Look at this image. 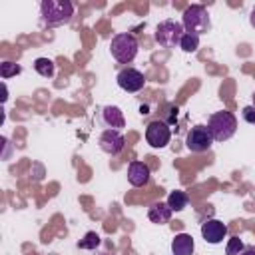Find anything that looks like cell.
I'll use <instances>...</instances> for the list:
<instances>
[{
	"label": "cell",
	"mask_w": 255,
	"mask_h": 255,
	"mask_svg": "<svg viewBox=\"0 0 255 255\" xmlns=\"http://www.w3.org/2000/svg\"><path fill=\"white\" fill-rule=\"evenodd\" d=\"M137 40L133 34L129 32H122V34H116L110 42V52L112 56L120 62V64H129L133 62V58L137 56Z\"/></svg>",
	"instance_id": "4"
},
{
	"label": "cell",
	"mask_w": 255,
	"mask_h": 255,
	"mask_svg": "<svg viewBox=\"0 0 255 255\" xmlns=\"http://www.w3.org/2000/svg\"><path fill=\"white\" fill-rule=\"evenodd\" d=\"M187 201H189L187 193L175 189V191H171V193L167 195V201H165V203L171 207V211H183V209L187 207Z\"/></svg>",
	"instance_id": "15"
},
{
	"label": "cell",
	"mask_w": 255,
	"mask_h": 255,
	"mask_svg": "<svg viewBox=\"0 0 255 255\" xmlns=\"http://www.w3.org/2000/svg\"><path fill=\"white\" fill-rule=\"evenodd\" d=\"M239 255H255V247H253V245H247Z\"/></svg>",
	"instance_id": "22"
},
{
	"label": "cell",
	"mask_w": 255,
	"mask_h": 255,
	"mask_svg": "<svg viewBox=\"0 0 255 255\" xmlns=\"http://www.w3.org/2000/svg\"><path fill=\"white\" fill-rule=\"evenodd\" d=\"M32 66H34V70H36L42 78H52L54 72H56V66H54V62H52L50 58H36Z\"/></svg>",
	"instance_id": "16"
},
{
	"label": "cell",
	"mask_w": 255,
	"mask_h": 255,
	"mask_svg": "<svg viewBox=\"0 0 255 255\" xmlns=\"http://www.w3.org/2000/svg\"><path fill=\"white\" fill-rule=\"evenodd\" d=\"M183 34H185V30H183L181 22H177V20H163L155 28V42L159 46H163V48H175V46H179Z\"/></svg>",
	"instance_id": "5"
},
{
	"label": "cell",
	"mask_w": 255,
	"mask_h": 255,
	"mask_svg": "<svg viewBox=\"0 0 255 255\" xmlns=\"http://www.w3.org/2000/svg\"><path fill=\"white\" fill-rule=\"evenodd\" d=\"M249 22H251V26L255 28V8L251 10V14H249Z\"/></svg>",
	"instance_id": "23"
},
{
	"label": "cell",
	"mask_w": 255,
	"mask_h": 255,
	"mask_svg": "<svg viewBox=\"0 0 255 255\" xmlns=\"http://www.w3.org/2000/svg\"><path fill=\"white\" fill-rule=\"evenodd\" d=\"M227 225L219 219H205L201 223V237L205 239V243H211V245H217L221 243L225 237H227Z\"/></svg>",
	"instance_id": "10"
},
{
	"label": "cell",
	"mask_w": 255,
	"mask_h": 255,
	"mask_svg": "<svg viewBox=\"0 0 255 255\" xmlns=\"http://www.w3.org/2000/svg\"><path fill=\"white\" fill-rule=\"evenodd\" d=\"M195 243L189 233H177L171 239V255H193Z\"/></svg>",
	"instance_id": "13"
},
{
	"label": "cell",
	"mask_w": 255,
	"mask_h": 255,
	"mask_svg": "<svg viewBox=\"0 0 255 255\" xmlns=\"http://www.w3.org/2000/svg\"><path fill=\"white\" fill-rule=\"evenodd\" d=\"M116 82H118V86H120L124 92L133 94V92H139V90L145 86V76H143L139 70L128 66V68H124V70L118 72Z\"/></svg>",
	"instance_id": "8"
},
{
	"label": "cell",
	"mask_w": 255,
	"mask_h": 255,
	"mask_svg": "<svg viewBox=\"0 0 255 255\" xmlns=\"http://www.w3.org/2000/svg\"><path fill=\"white\" fill-rule=\"evenodd\" d=\"M241 116H243V120H245L247 124H255V108H253V106H245V108L241 110Z\"/></svg>",
	"instance_id": "21"
},
{
	"label": "cell",
	"mask_w": 255,
	"mask_h": 255,
	"mask_svg": "<svg viewBox=\"0 0 255 255\" xmlns=\"http://www.w3.org/2000/svg\"><path fill=\"white\" fill-rule=\"evenodd\" d=\"M181 26L185 30V34H205L211 30V20H209V12L205 10V6L201 4H191L185 8L183 16H181Z\"/></svg>",
	"instance_id": "3"
},
{
	"label": "cell",
	"mask_w": 255,
	"mask_h": 255,
	"mask_svg": "<svg viewBox=\"0 0 255 255\" xmlns=\"http://www.w3.org/2000/svg\"><path fill=\"white\" fill-rule=\"evenodd\" d=\"M100 243H102V237H100L96 231H88V233L84 235V239H80L78 247H80V249H90V251H96V247H100Z\"/></svg>",
	"instance_id": "17"
},
{
	"label": "cell",
	"mask_w": 255,
	"mask_h": 255,
	"mask_svg": "<svg viewBox=\"0 0 255 255\" xmlns=\"http://www.w3.org/2000/svg\"><path fill=\"white\" fill-rule=\"evenodd\" d=\"M207 129H209L213 141H227L237 131V118L227 110L215 112L207 120Z\"/></svg>",
	"instance_id": "2"
},
{
	"label": "cell",
	"mask_w": 255,
	"mask_h": 255,
	"mask_svg": "<svg viewBox=\"0 0 255 255\" xmlns=\"http://www.w3.org/2000/svg\"><path fill=\"white\" fill-rule=\"evenodd\" d=\"M243 249H245L243 241H241L239 237H231V239L227 241V247H225V255H239Z\"/></svg>",
	"instance_id": "20"
},
{
	"label": "cell",
	"mask_w": 255,
	"mask_h": 255,
	"mask_svg": "<svg viewBox=\"0 0 255 255\" xmlns=\"http://www.w3.org/2000/svg\"><path fill=\"white\" fill-rule=\"evenodd\" d=\"M100 124L108 129H122L126 128V118H124V112L118 108V106H104L100 108Z\"/></svg>",
	"instance_id": "11"
},
{
	"label": "cell",
	"mask_w": 255,
	"mask_h": 255,
	"mask_svg": "<svg viewBox=\"0 0 255 255\" xmlns=\"http://www.w3.org/2000/svg\"><path fill=\"white\" fill-rule=\"evenodd\" d=\"M98 255H108V253H98Z\"/></svg>",
	"instance_id": "25"
},
{
	"label": "cell",
	"mask_w": 255,
	"mask_h": 255,
	"mask_svg": "<svg viewBox=\"0 0 255 255\" xmlns=\"http://www.w3.org/2000/svg\"><path fill=\"white\" fill-rule=\"evenodd\" d=\"M20 72H22V68L18 64H14V62H2L0 64V78L2 80H8L12 76H18Z\"/></svg>",
	"instance_id": "19"
},
{
	"label": "cell",
	"mask_w": 255,
	"mask_h": 255,
	"mask_svg": "<svg viewBox=\"0 0 255 255\" xmlns=\"http://www.w3.org/2000/svg\"><path fill=\"white\" fill-rule=\"evenodd\" d=\"M74 16V4L70 0H44L40 4V22L42 26L54 28L68 24Z\"/></svg>",
	"instance_id": "1"
},
{
	"label": "cell",
	"mask_w": 255,
	"mask_h": 255,
	"mask_svg": "<svg viewBox=\"0 0 255 255\" xmlns=\"http://www.w3.org/2000/svg\"><path fill=\"white\" fill-rule=\"evenodd\" d=\"M179 48H181L183 52H187V54L197 52V48H199V36L183 34V38H181V42H179Z\"/></svg>",
	"instance_id": "18"
},
{
	"label": "cell",
	"mask_w": 255,
	"mask_h": 255,
	"mask_svg": "<svg viewBox=\"0 0 255 255\" xmlns=\"http://www.w3.org/2000/svg\"><path fill=\"white\" fill-rule=\"evenodd\" d=\"M145 139L151 147H165L171 139V129L163 120H155L145 128Z\"/></svg>",
	"instance_id": "7"
},
{
	"label": "cell",
	"mask_w": 255,
	"mask_h": 255,
	"mask_svg": "<svg viewBox=\"0 0 255 255\" xmlns=\"http://www.w3.org/2000/svg\"><path fill=\"white\" fill-rule=\"evenodd\" d=\"M211 143H213V137L207 129V126H193L189 131H187V137H185V145L189 151L193 153H203V151H209L211 149Z\"/></svg>",
	"instance_id": "6"
},
{
	"label": "cell",
	"mask_w": 255,
	"mask_h": 255,
	"mask_svg": "<svg viewBox=\"0 0 255 255\" xmlns=\"http://www.w3.org/2000/svg\"><path fill=\"white\" fill-rule=\"evenodd\" d=\"M98 145L108 155H118L124 149L126 139H124L122 131H118V129H104L100 133V137H98Z\"/></svg>",
	"instance_id": "9"
},
{
	"label": "cell",
	"mask_w": 255,
	"mask_h": 255,
	"mask_svg": "<svg viewBox=\"0 0 255 255\" xmlns=\"http://www.w3.org/2000/svg\"><path fill=\"white\" fill-rule=\"evenodd\" d=\"M128 181L133 187H143L149 181V167L143 161H131L128 165Z\"/></svg>",
	"instance_id": "12"
},
{
	"label": "cell",
	"mask_w": 255,
	"mask_h": 255,
	"mask_svg": "<svg viewBox=\"0 0 255 255\" xmlns=\"http://www.w3.org/2000/svg\"><path fill=\"white\" fill-rule=\"evenodd\" d=\"M171 207L165 203V201H157V203H153L151 207H149V211H147V219L151 221V223H157V225H165V223H169V219H171Z\"/></svg>",
	"instance_id": "14"
},
{
	"label": "cell",
	"mask_w": 255,
	"mask_h": 255,
	"mask_svg": "<svg viewBox=\"0 0 255 255\" xmlns=\"http://www.w3.org/2000/svg\"><path fill=\"white\" fill-rule=\"evenodd\" d=\"M251 98H253V104H251V106L255 108V92H253V96H251Z\"/></svg>",
	"instance_id": "24"
}]
</instances>
